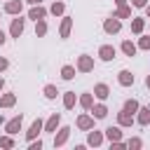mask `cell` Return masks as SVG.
<instances>
[{
	"label": "cell",
	"instance_id": "6da1fadb",
	"mask_svg": "<svg viewBox=\"0 0 150 150\" xmlns=\"http://www.w3.org/2000/svg\"><path fill=\"white\" fill-rule=\"evenodd\" d=\"M23 28H26V19H21V14H16V16L12 19V23H9V35L19 40V38L23 35Z\"/></svg>",
	"mask_w": 150,
	"mask_h": 150
},
{
	"label": "cell",
	"instance_id": "7a4b0ae2",
	"mask_svg": "<svg viewBox=\"0 0 150 150\" xmlns=\"http://www.w3.org/2000/svg\"><path fill=\"white\" fill-rule=\"evenodd\" d=\"M75 68H77L80 73H91V70H94V56H89V54H80Z\"/></svg>",
	"mask_w": 150,
	"mask_h": 150
},
{
	"label": "cell",
	"instance_id": "3957f363",
	"mask_svg": "<svg viewBox=\"0 0 150 150\" xmlns=\"http://www.w3.org/2000/svg\"><path fill=\"white\" fill-rule=\"evenodd\" d=\"M94 122H96V117H94V115H89V112H82V115L75 120L77 129H82V131H89V129H94Z\"/></svg>",
	"mask_w": 150,
	"mask_h": 150
},
{
	"label": "cell",
	"instance_id": "277c9868",
	"mask_svg": "<svg viewBox=\"0 0 150 150\" xmlns=\"http://www.w3.org/2000/svg\"><path fill=\"white\" fill-rule=\"evenodd\" d=\"M21 127H23V115H16V117H12V120H7L5 122V131L7 134H19L21 131Z\"/></svg>",
	"mask_w": 150,
	"mask_h": 150
},
{
	"label": "cell",
	"instance_id": "5b68a950",
	"mask_svg": "<svg viewBox=\"0 0 150 150\" xmlns=\"http://www.w3.org/2000/svg\"><path fill=\"white\" fill-rule=\"evenodd\" d=\"M103 30H105L108 35H115V33H120V30H122V21H120L117 16H110V19H105V21H103Z\"/></svg>",
	"mask_w": 150,
	"mask_h": 150
},
{
	"label": "cell",
	"instance_id": "8992f818",
	"mask_svg": "<svg viewBox=\"0 0 150 150\" xmlns=\"http://www.w3.org/2000/svg\"><path fill=\"white\" fill-rule=\"evenodd\" d=\"M115 56H117V49L112 45H101L98 47V59L101 61H112Z\"/></svg>",
	"mask_w": 150,
	"mask_h": 150
},
{
	"label": "cell",
	"instance_id": "52a82bcc",
	"mask_svg": "<svg viewBox=\"0 0 150 150\" xmlns=\"http://www.w3.org/2000/svg\"><path fill=\"white\" fill-rule=\"evenodd\" d=\"M59 124H61V115H59V112H54V115H49V120L45 122V127H42V131H45V134H54Z\"/></svg>",
	"mask_w": 150,
	"mask_h": 150
},
{
	"label": "cell",
	"instance_id": "ba28073f",
	"mask_svg": "<svg viewBox=\"0 0 150 150\" xmlns=\"http://www.w3.org/2000/svg\"><path fill=\"white\" fill-rule=\"evenodd\" d=\"M103 131H96V129H89V134H87V145H91V148H98L101 143H103Z\"/></svg>",
	"mask_w": 150,
	"mask_h": 150
},
{
	"label": "cell",
	"instance_id": "9c48e42d",
	"mask_svg": "<svg viewBox=\"0 0 150 150\" xmlns=\"http://www.w3.org/2000/svg\"><path fill=\"white\" fill-rule=\"evenodd\" d=\"M70 28H73V16H61V26H59V35L66 40L70 38Z\"/></svg>",
	"mask_w": 150,
	"mask_h": 150
},
{
	"label": "cell",
	"instance_id": "30bf717a",
	"mask_svg": "<svg viewBox=\"0 0 150 150\" xmlns=\"http://www.w3.org/2000/svg\"><path fill=\"white\" fill-rule=\"evenodd\" d=\"M70 127H61L59 129V134L54 136V148H61V145H66V141H68V136H70Z\"/></svg>",
	"mask_w": 150,
	"mask_h": 150
},
{
	"label": "cell",
	"instance_id": "8fae6325",
	"mask_svg": "<svg viewBox=\"0 0 150 150\" xmlns=\"http://www.w3.org/2000/svg\"><path fill=\"white\" fill-rule=\"evenodd\" d=\"M5 12L12 14V16H16V14L23 12V2H21V0H7V2H5Z\"/></svg>",
	"mask_w": 150,
	"mask_h": 150
},
{
	"label": "cell",
	"instance_id": "7c38bea8",
	"mask_svg": "<svg viewBox=\"0 0 150 150\" xmlns=\"http://www.w3.org/2000/svg\"><path fill=\"white\" fill-rule=\"evenodd\" d=\"M42 127H45V124H42V120H40V117H38V120H33V124H30V127H28V131H26V138H28V141L38 138V134L42 131Z\"/></svg>",
	"mask_w": 150,
	"mask_h": 150
},
{
	"label": "cell",
	"instance_id": "4fadbf2b",
	"mask_svg": "<svg viewBox=\"0 0 150 150\" xmlns=\"http://www.w3.org/2000/svg\"><path fill=\"white\" fill-rule=\"evenodd\" d=\"M47 16V9L42 7V5H33L30 9H28V19H33V21H40V19H45Z\"/></svg>",
	"mask_w": 150,
	"mask_h": 150
},
{
	"label": "cell",
	"instance_id": "5bb4252c",
	"mask_svg": "<svg viewBox=\"0 0 150 150\" xmlns=\"http://www.w3.org/2000/svg\"><path fill=\"white\" fill-rule=\"evenodd\" d=\"M117 82H120L122 87H131V84H134V75H131V70L122 68V70L117 73Z\"/></svg>",
	"mask_w": 150,
	"mask_h": 150
},
{
	"label": "cell",
	"instance_id": "9a60e30c",
	"mask_svg": "<svg viewBox=\"0 0 150 150\" xmlns=\"http://www.w3.org/2000/svg\"><path fill=\"white\" fill-rule=\"evenodd\" d=\"M91 94H94L96 98H101V101H105V98L110 96V87H108L105 82H98V84L94 87V91H91Z\"/></svg>",
	"mask_w": 150,
	"mask_h": 150
},
{
	"label": "cell",
	"instance_id": "2e32d148",
	"mask_svg": "<svg viewBox=\"0 0 150 150\" xmlns=\"http://www.w3.org/2000/svg\"><path fill=\"white\" fill-rule=\"evenodd\" d=\"M103 136L112 143V141H122V127L117 124V127H108L105 131H103Z\"/></svg>",
	"mask_w": 150,
	"mask_h": 150
},
{
	"label": "cell",
	"instance_id": "e0dca14e",
	"mask_svg": "<svg viewBox=\"0 0 150 150\" xmlns=\"http://www.w3.org/2000/svg\"><path fill=\"white\" fill-rule=\"evenodd\" d=\"M136 122H138L141 127H148V124H150V105H143V108H138Z\"/></svg>",
	"mask_w": 150,
	"mask_h": 150
},
{
	"label": "cell",
	"instance_id": "ac0fdd59",
	"mask_svg": "<svg viewBox=\"0 0 150 150\" xmlns=\"http://www.w3.org/2000/svg\"><path fill=\"white\" fill-rule=\"evenodd\" d=\"M89 112H91L96 120H103V117L108 115V105H105V103H94V105L89 108Z\"/></svg>",
	"mask_w": 150,
	"mask_h": 150
},
{
	"label": "cell",
	"instance_id": "d6986e66",
	"mask_svg": "<svg viewBox=\"0 0 150 150\" xmlns=\"http://www.w3.org/2000/svg\"><path fill=\"white\" fill-rule=\"evenodd\" d=\"M134 122H136V120H134L131 112H127V110H120V112H117V124H120V127H131Z\"/></svg>",
	"mask_w": 150,
	"mask_h": 150
},
{
	"label": "cell",
	"instance_id": "ffe728a7",
	"mask_svg": "<svg viewBox=\"0 0 150 150\" xmlns=\"http://www.w3.org/2000/svg\"><path fill=\"white\" fill-rule=\"evenodd\" d=\"M134 21H131V33L134 35H141L143 33V28H145V19H141V16H131Z\"/></svg>",
	"mask_w": 150,
	"mask_h": 150
},
{
	"label": "cell",
	"instance_id": "44dd1931",
	"mask_svg": "<svg viewBox=\"0 0 150 150\" xmlns=\"http://www.w3.org/2000/svg\"><path fill=\"white\" fill-rule=\"evenodd\" d=\"M14 103H16V94L7 91V94H2V96H0V108H12Z\"/></svg>",
	"mask_w": 150,
	"mask_h": 150
},
{
	"label": "cell",
	"instance_id": "7402d4cb",
	"mask_svg": "<svg viewBox=\"0 0 150 150\" xmlns=\"http://www.w3.org/2000/svg\"><path fill=\"white\" fill-rule=\"evenodd\" d=\"M75 101H77L75 91H66V94H63V108H66V110H73V108H75Z\"/></svg>",
	"mask_w": 150,
	"mask_h": 150
},
{
	"label": "cell",
	"instance_id": "603a6c76",
	"mask_svg": "<svg viewBox=\"0 0 150 150\" xmlns=\"http://www.w3.org/2000/svg\"><path fill=\"white\" fill-rule=\"evenodd\" d=\"M63 12H66V5H63L61 0H54L52 7H49V14H54V16H63Z\"/></svg>",
	"mask_w": 150,
	"mask_h": 150
},
{
	"label": "cell",
	"instance_id": "cb8c5ba5",
	"mask_svg": "<svg viewBox=\"0 0 150 150\" xmlns=\"http://www.w3.org/2000/svg\"><path fill=\"white\" fill-rule=\"evenodd\" d=\"M136 49H138V47H136L131 40H124V42H122V52H124V56H136Z\"/></svg>",
	"mask_w": 150,
	"mask_h": 150
},
{
	"label": "cell",
	"instance_id": "d4e9b609",
	"mask_svg": "<svg viewBox=\"0 0 150 150\" xmlns=\"http://www.w3.org/2000/svg\"><path fill=\"white\" fill-rule=\"evenodd\" d=\"M77 103H80L84 110H89V108L94 105V94H82V96L77 98Z\"/></svg>",
	"mask_w": 150,
	"mask_h": 150
},
{
	"label": "cell",
	"instance_id": "484cf974",
	"mask_svg": "<svg viewBox=\"0 0 150 150\" xmlns=\"http://www.w3.org/2000/svg\"><path fill=\"white\" fill-rule=\"evenodd\" d=\"M138 108H141V105H138V101H136V98H127V101H124V105H122V110H127V112H131V115H134V112H138Z\"/></svg>",
	"mask_w": 150,
	"mask_h": 150
},
{
	"label": "cell",
	"instance_id": "4316f807",
	"mask_svg": "<svg viewBox=\"0 0 150 150\" xmlns=\"http://www.w3.org/2000/svg\"><path fill=\"white\" fill-rule=\"evenodd\" d=\"M112 16H117V19H129V16H131V7H129V5H120Z\"/></svg>",
	"mask_w": 150,
	"mask_h": 150
},
{
	"label": "cell",
	"instance_id": "83f0119b",
	"mask_svg": "<svg viewBox=\"0 0 150 150\" xmlns=\"http://www.w3.org/2000/svg\"><path fill=\"white\" fill-rule=\"evenodd\" d=\"M45 35H47V21L40 19L35 21V38H45Z\"/></svg>",
	"mask_w": 150,
	"mask_h": 150
},
{
	"label": "cell",
	"instance_id": "f1b7e54d",
	"mask_svg": "<svg viewBox=\"0 0 150 150\" xmlns=\"http://www.w3.org/2000/svg\"><path fill=\"white\" fill-rule=\"evenodd\" d=\"M75 70H77V68H75V66H63V68H61V77H63V80H68V82H70V80H73V77H75Z\"/></svg>",
	"mask_w": 150,
	"mask_h": 150
},
{
	"label": "cell",
	"instance_id": "f546056e",
	"mask_svg": "<svg viewBox=\"0 0 150 150\" xmlns=\"http://www.w3.org/2000/svg\"><path fill=\"white\" fill-rule=\"evenodd\" d=\"M42 91H45V98H49V101H54V98L59 96V89H56L54 84H45V89H42Z\"/></svg>",
	"mask_w": 150,
	"mask_h": 150
},
{
	"label": "cell",
	"instance_id": "4dcf8cb0",
	"mask_svg": "<svg viewBox=\"0 0 150 150\" xmlns=\"http://www.w3.org/2000/svg\"><path fill=\"white\" fill-rule=\"evenodd\" d=\"M0 148H14V138H12V134H7V136H0Z\"/></svg>",
	"mask_w": 150,
	"mask_h": 150
},
{
	"label": "cell",
	"instance_id": "1f68e13d",
	"mask_svg": "<svg viewBox=\"0 0 150 150\" xmlns=\"http://www.w3.org/2000/svg\"><path fill=\"white\" fill-rule=\"evenodd\" d=\"M127 148H131V150H138V148H143V141H141L138 136H134V138H129V141H127Z\"/></svg>",
	"mask_w": 150,
	"mask_h": 150
},
{
	"label": "cell",
	"instance_id": "d6a6232c",
	"mask_svg": "<svg viewBox=\"0 0 150 150\" xmlns=\"http://www.w3.org/2000/svg\"><path fill=\"white\" fill-rule=\"evenodd\" d=\"M138 49H150V35H143V38H138V45H136Z\"/></svg>",
	"mask_w": 150,
	"mask_h": 150
},
{
	"label": "cell",
	"instance_id": "836d02e7",
	"mask_svg": "<svg viewBox=\"0 0 150 150\" xmlns=\"http://www.w3.org/2000/svg\"><path fill=\"white\" fill-rule=\"evenodd\" d=\"M40 148H42V141H40V138H38V141L33 138V141H30V145H28V150H40Z\"/></svg>",
	"mask_w": 150,
	"mask_h": 150
},
{
	"label": "cell",
	"instance_id": "e575fe53",
	"mask_svg": "<svg viewBox=\"0 0 150 150\" xmlns=\"http://www.w3.org/2000/svg\"><path fill=\"white\" fill-rule=\"evenodd\" d=\"M7 68H9V61H7L5 56H0V73H2V70H7Z\"/></svg>",
	"mask_w": 150,
	"mask_h": 150
},
{
	"label": "cell",
	"instance_id": "d590c367",
	"mask_svg": "<svg viewBox=\"0 0 150 150\" xmlns=\"http://www.w3.org/2000/svg\"><path fill=\"white\" fill-rule=\"evenodd\" d=\"M131 5L141 9V7H145V5H148V0H131Z\"/></svg>",
	"mask_w": 150,
	"mask_h": 150
},
{
	"label": "cell",
	"instance_id": "8d00e7d4",
	"mask_svg": "<svg viewBox=\"0 0 150 150\" xmlns=\"http://www.w3.org/2000/svg\"><path fill=\"white\" fill-rule=\"evenodd\" d=\"M5 40H7V35H5V30L0 28V45H5Z\"/></svg>",
	"mask_w": 150,
	"mask_h": 150
},
{
	"label": "cell",
	"instance_id": "74e56055",
	"mask_svg": "<svg viewBox=\"0 0 150 150\" xmlns=\"http://www.w3.org/2000/svg\"><path fill=\"white\" fill-rule=\"evenodd\" d=\"M127 2H129V0H115V5H117V7H120V5H127Z\"/></svg>",
	"mask_w": 150,
	"mask_h": 150
},
{
	"label": "cell",
	"instance_id": "f35d334b",
	"mask_svg": "<svg viewBox=\"0 0 150 150\" xmlns=\"http://www.w3.org/2000/svg\"><path fill=\"white\" fill-rule=\"evenodd\" d=\"M26 2H28V5H40L42 0H26Z\"/></svg>",
	"mask_w": 150,
	"mask_h": 150
},
{
	"label": "cell",
	"instance_id": "ab89813d",
	"mask_svg": "<svg viewBox=\"0 0 150 150\" xmlns=\"http://www.w3.org/2000/svg\"><path fill=\"white\" fill-rule=\"evenodd\" d=\"M143 9H145V14H148V16H150V5H145V7H143Z\"/></svg>",
	"mask_w": 150,
	"mask_h": 150
},
{
	"label": "cell",
	"instance_id": "60d3db41",
	"mask_svg": "<svg viewBox=\"0 0 150 150\" xmlns=\"http://www.w3.org/2000/svg\"><path fill=\"white\" fill-rule=\"evenodd\" d=\"M145 87H148V89H150V75H148V77H145Z\"/></svg>",
	"mask_w": 150,
	"mask_h": 150
},
{
	"label": "cell",
	"instance_id": "b9f144b4",
	"mask_svg": "<svg viewBox=\"0 0 150 150\" xmlns=\"http://www.w3.org/2000/svg\"><path fill=\"white\" fill-rule=\"evenodd\" d=\"M2 87H5V80H2V77H0V91H2Z\"/></svg>",
	"mask_w": 150,
	"mask_h": 150
}]
</instances>
